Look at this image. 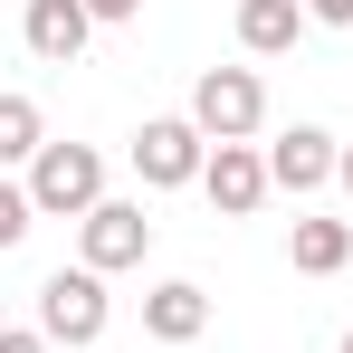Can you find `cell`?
<instances>
[{"instance_id": "6da1fadb", "label": "cell", "mask_w": 353, "mask_h": 353, "mask_svg": "<svg viewBox=\"0 0 353 353\" xmlns=\"http://www.w3.org/2000/svg\"><path fill=\"white\" fill-rule=\"evenodd\" d=\"M96 201H105V153H96V143H39L29 210H39V220H86Z\"/></svg>"}, {"instance_id": "7a4b0ae2", "label": "cell", "mask_w": 353, "mask_h": 353, "mask_svg": "<svg viewBox=\"0 0 353 353\" xmlns=\"http://www.w3.org/2000/svg\"><path fill=\"white\" fill-rule=\"evenodd\" d=\"M191 124H201L210 143H248V134L268 124V86H258V67H210V77L191 86Z\"/></svg>"}, {"instance_id": "3957f363", "label": "cell", "mask_w": 353, "mask_h": 353, "mask_svg": "<svg viewBox=\"0 0 353 353\" xmlns=\"http://www.w3.org/2000/svg\"><path fill=\"white\" fill-rule=\"evenodd\" d=\"M105 315H115V305H105V277H96V268H58V277L39 287V334L67 344V353L96 344V334H105Z\"/></svg>"}, {"instance_id": "277c9868", "label": "cell", "mask_w": 353, "mask_h": 353, "mask_svg": "<svg viewBox=\"0 0 353 353\" xmlns=\"http://www.w3.org/2000/svg\"><path fill=\"white\" fill-rule=\"evenodd\" d=\"M143 248H153V220H143V201H96V210L77 220V268H96V277H115V268H143Z\"/></svg>"}, {"instance_id": "5b68a950", "label": "cell", "mask_w": 353, "mask_h": 353, "mask_svg": "<svg viewBox=\"0 0 353 353\" xmlns=\"http://www.w3.org/2000/svg\"><path fill=\"white\" fill-rule=\"evenodd\" d=\"M201 163H210V134L191 115H153L143 134H134V172H143V191H181V181H201Z\"/></svg>"}, {"instance_id": "8992f818", "label": "cell", "mask_w": 353, "mask_h": 353, "mask_svg": "<svg viewBox=\"0 0 353 353\" xmlns=\"http://www.w3.org/2000/svg\"><path fill=\"white\" fill-rule=\"evenodd\" d=\"M201 191H210V210H220V220H248V210H258L277 181H268V153H258V143H210Z\"/></svg>"}, {"instance_id": "52a82bcc", "label": "cell", "mask_w": 353, "mask_h": 353, "mask_svg": "<svg viewBox=\"0 0 353 353\" xmlns=\"http://www.w3.org/2000/svg\"><path fill=\"white\" fill-rule=\"evenodd\" d=\"M334 163H344V143H334L325 124H287V134L268 143V181H277V191H325Z\"/></svg>"}, {"instance_id": "ba28073f", "label": "cell", "mask_w": 353, "mask_h": 353, "mask_svg": "<svg viewBox=\"0 0 353 353\" xmlns=\"http://www.w3.org/2000/svg\"><path fill=\"white\" fill-rule=\"evenodd\" d=\"M19 39H29V58H48V67H77V58H86V39H96V19H86V0H29Z\"/></svg>"}, {"instance_id": "9c48e42d", "label": "cell", "mask_w": 353, "mask_h": 353, "mask_svg": "<svg viewBox=\"0 0 353 353\" xmlns=\"http://www.w3.org/2000/svg\"><path fill=\"white\" fill-rule=\"evenodd\" d=\"M143 334H153V344H201V334H210V287H191V277H163V287L143 296Z\"/></svg>"}, {"instance_id": "30bf717a", "label": "cell", "mask_w": 353, "mask_h": 353, "mask_svg": "<svg viewBox=\"0 0 353 353\" xmlns=\"http://www.w3.org/2000/svg\"><path fill=\"white\" fill-rule=\"evenodd\" d=\"M305 29V0H239V48L248 58H287Z\"/></svg>"}, {"instance_id": "8fae6325", "label": "cell", "mask_w": 353, "mask_h": 353, "mask_svg": "<svg viewBox=\"0 0 353 353\" xmlns=\"http://www.w3.org/2000/svg\"><path fill=\"white\" fill-rule=\"evenodd\" d=\"M287 258H296V277H344V268H353V230H344V220H296Z\"/></svg>"}, {"instance_id": "7c38bea8", "label": "cell", "mask_w": 353, "mask_h": 353, "mask_svg": "<svg viewBox=\"0 0 353 353\" xmlns=\"http://www.w3.org/2000/svg\"><path fill=\"white\" fill-rule=\"evenodd\" d=\"M39 143H48V124H39V105L0 86V172H10V163H39Z\"/></svg>"}, {"instance_id": "4fadbf2b", "label": "cell", "mask_w": 353, "mask_h": 353, "mask_svg": "<svg viewBox=\"0 0 353 353\" xmlns=\"http://www.w3.org/2000/svg\"><path fill=\"white\" fill-rule=\"evenodd\" d=\"M29 220H39V210H29V181H0V248H19Z\"/></svg>"}, {"instance_id": "5bb4252c", "label": "cell", "mask_w": 353, "mask_h": 353, "mask_svg": "<svg viewBox=\"0 0 353 353\" xmlns=\"http://www.w3.org/2000/svg\"><path fill=\"white\" fill-rule=\"evenodd\" d=\"M86 19L96 29H124V19H143V0H86Z\"/></svg>"}, {"instance_id": "9a60e30c", "label": "cell", "mask_w": 353, "mask_h": 353, "mask_svg": "<svg viewBox=\"0 0 353 353\" xmlns=\"http://www.w3.org/2000/svg\"><path fill=\"white\" fill-rule=\"evenodd\" d=\"M305 19H325V29H353V0H305Z\"/></svg>"}, {"instance_id": "2e32d148", "label": "cell", "mask_w": 353, "mask_h": 353, "mask_svg": "<svg viewBox=\"0 0 353 353\" xmlns=\"http://www.w3.org/2000/svg\"><path fill=\"white\" fill-rule=\"evenodd\" d=\"M0 353H58L48 334H19V325H0Z\"/></svg>"}, {"instance_id": "e0dca14e", "label": "cell", "mask_w": 353, "mask_h": 353, "mask_svg": "<svg viewBox=\"0 0 353 353\" xmlns=\"http://www.w3.org/2000/svg\"><path fill=\"white\" fill-rule=\"evenodd\" d=\"M334 181H344V191H353V143H344V163H334Z\"/></svg>"}, {"instance_id": "ac0fdd59", "label": "cell", "mask_w": 353, "mask_h": 353, "mask_svg": "<svg viewBox=\"0 0 353 353\" xmlns=\"http://www.w3.org/2000/svg\"><path fill=\"white\" fill-rule=\"evenodd\" d=\"M334 353H353V334H344V344H334Z\"/></svg>"}]
</instances>
